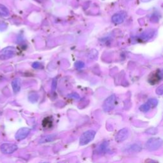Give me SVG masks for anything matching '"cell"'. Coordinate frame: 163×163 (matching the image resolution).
<instances>
[{
  "mask_svg": "<svg viewBox=\"0 0 163 163\" xmlns=\"http://www.w3.org/2000/svg\"><path fill=\"white\" fill-rule=\"evenodd\" d=\"M29 99L31 101L32 103H36L38 99V95L37 93H32L29 97Z\"/></svg>",
  "mask_w": 163,
  "mask_h": 163,
  "instance_id": "obj_15",
  "label": "cell"
},
{
  "mask_svg": "<svg viewBox=\"0 0 163 163\" xmlns=\"http://www.w3.org/2000/svg\"><path fill=\"white\" fill-rule=\"evenodd\" d=\"M32 68H35V69H40V68H43L42 64L39 62H35L33 64H32Z\"/></svg>",
  "mask_w": 163,
  "mask_h": 163,
  "instance_id": "obj_20",
  "label": "cell"
},
{
  "mask_svg": "<svg viewBox=\"0 0 163 163\" xmlns=\"http://www.w3.org/2000/svg\"><path fill=\"white\" fill-rule=\"evenodd\" d=\"M10 14L8 9L4 5L0 4V16L2 17H7Z\"/></svg>",
  "mask_w": 163,
  "mask_h": 163,
  "instance_id": "obj_12",
  "label": "cell"
},
{
  "mask_svg": "<svg viewBox=\"0 0 163 163\" xmlns=\"http://www.w3.org/2000/svg\"><path fill=\"white\" fill-rule=\"evenodd\" d=\"M95 135L96 131H94V130H89V131H85L82 134L80 138V145L83 146L88 144L94 140Z\"/></svg>",
  "mask_w": 163,
  "mask_h": 163,
  "instance_id": "obj_2",
  "label": "cell"
},
{
  "mask_svg": "<svg viewBox=\"0 0 163 163\" xmlns=\"http://www.w3.org/2000/svg\"><path fill=\"white\" fill-rule=\"evenodd\" d=\"M20 85H21L20 79L19 78L14 79L12 82V86L13 92L15 93L19 92L20 89Z\"/></svg>",
  "mask_w": 163,
  "mask_h": 163,
  "instance_id": "obj_9",
  "label": "cell"
},
{
  "mask_svg": "<svg viewBox=\"0 0 163 163\" xmlns=\"http://www.w3.org/2000/svg\"><path fill=\"white\" fill-rule=\"evenodd\" d=\"M150 108H151L150 105L147 102L146 103L142 104V105L140 107V110L142 111L147 112V111H148V110H149Z\"/></svg>",
  "mask_w": 163,
  "mask_h": 163,
  "instance_id": "obj_13",
  "label": "cell"
},
{
  "mask_svg": "<svg viewBox=\"0 0 163 163\" xmlns=\"http://www.w3.org/2000/svg\"><path fill=\"white\" fill-rule=\"evenodd\" d=\"M129 135V131L127 128H123L119 131L115 136V141L117 143H121L124 142L128 138Z\"/></svg>",
  "mask_w": 163,
  "mask_h": 163,
  "instance_id": "obj_6",
  "label": "cell"
},
{
  "mask_svg": "<svg viewBox=\"0 0 163 163\" xmlns=\"http://www.w3.org/2000/svg\"><path fill=\"white\" fill-rule=\"evenodd\" d=\"M162 141L160 138H151L147 142L145 148L148 151H154L159 149L162 146Z\"/></svg>",
  "mask_w": 163,
  "mask_h": 163,
  "instance_id": "obj_1",
  "label": "cell"
},
{
  "mask_svg": "<svg viewBox=\"0 0 163 163\" xmlns=\"http://www.w3.org/2000/svg\"><path fill=\"white\" fill-rule=\"evenodd\" d=\"M162 78V75L161 74H159V72H157L153 75L152 77H150L149 81L150 82H152L153 84H156V83L159 82V81L160 80L161 78Z\"/></svg>",
  "mask_w": 163,
  "mask_h": 163,
  "instance_id": "obj_11",
  "label": "cell"
},
{
  "mask_svg": "<svg viewBox=\"0 0 163 163\" xmlns=\"http://www.w3.org/2000/svg\"><path fill=\"white\" fill-rule=\"evenodd\" d=\"M129 149L131 152H140L142 150V148H141V147L139 146L138 145L134 144L129 147Z\"/></svg>",
  "mask_w": 163,
  "mask_h": 163,
  "instance_id": "obj_14",
  "label": "cell"
},
{
  "mask_svg": "<svg viewBox=\"0 0 163 163\" xmlns=\"http://www.w3.org/2000/svg\"><path fill=\"white\" fill-rule=\"evenodd\" d=\"M16 50L12 47H8L3 49L0 52V59L2 60H6L12 57L16 54Z\"/></svg>",
  "mask_w": 163,
  "mask_h": 163,
  "instance_id": "obj_4",
  "label": "cell"
},
{
  "mask_svg": "<svg viewBox=\"0 0 163 163\" xmlns=\"http://www.w3.org/2000/svg\"><path fill=\"white\" fill-rule=\"evenodd\" d=\"M108 148V143L107 142H104L103 144L101 145V146L99 147V149L101 152H105Z\"/></svg>",
  "mask_w": 163,
  "mask_h": 163,
  "instance_id": "obj_19",
  "label": "cell"
},
{
  "mask_svg": "<svg viewBox=\"0 0 163 163\" xmlns=\"http://www.w3.org/2000/svg\"><path fill=\"white\" fill-rule=\"evenodd\" d=\"M142 1H143V2H147V1H150V0H142Z\"/></svg>",
  "mask_w": 163,
  "mask_h": 163,
  "instance_id": "obj_25",
  "label": "cell"
},
{
  "mask_svg": "<svg viewBox=\"0 0 163 163\" xmlns=\"http://www.w3.org/2000/svg\"><path fill=\"white\" fill-rule=\"evenodd\" d=\"M147 103L150 104L151 108H154L157 106V104L158 103V101L155 98H151L148 100Z\"/></svg>",
  "mask_w": 163,
  "mask_h": 163,
  "instance_id": "obj_16",
  "label": "cell"
},
{
  "mask_svg": "<svg viewBox=\"0 0 163 163\" xmlns=\"http://www.w3.org/2000/svg\"><path fill=\"white\" fill-rule=\"evenodd\" d=\"M125 19V16L124 13H115L111 17V20L115 24H121L123 21Z\"/></svg>",
  "mask_w": 163,
  "mask_h": 163,
  "instance_id": "obj_8",
  "label": "cell"
},
{
  "mask_svg": "<svg viewBox=\"0 0 163 163\" xmlns=\"http://www.w3.org/2000/svg\"><path fill=\"white\" fill-rule=\"evenodd\" d=\"M30 133V129L28 128H23L18 130L16 134V139L18 141L23 140L26 138Z\"/></svg>",
  "mask_w": 163,
  "mask_h": 163,
  "instance_id": "obj_7",
  "label": "cell"
},
{
  "mask_svg": "<svg viewBox=\"0 0 163 163\" xmlns=\"http://www.w3.org/2000/svg\"><path fill=\"white\" fill-rule=\"evenodd\" d=\"M69 97H71V98H73V99H78L80 98V96L78 95L77 93L76 92H73V93H71L70 95H68Z\"/></svg>",
  "mask_w": 163,
  "mask_h": 163,
  "instance_id": "obj_22",
  "label": "cell"
},
{
  "mask_svg": "<svg viewBox=\"0 0 163 163\" xmlns=\"http://www.w3.org/2000/svg\"><path fill=\"white\" fill-rule=\"evenodd\" d=\"M157 129L155 128H152L150 129H149L148 130H147V133L148 134H150V135H154V134H156L157 133Z\"/></svg>",
  "mask_w": 163,
  "mask_h": 163,
  "instance_id": "obj_23",
  "label": "cell"
},
{
  "mask_svg": "<svg viewBox=\"0 0 163 163\" xmlns=\"http://www.w3.org/2000/svg\"><path fill=\"white\" fill-rule=\"evenodd\" d=\"M116 96L115 95L110 96L104 101L103 104V109L105 112H109L114 108L115 105Z\"/></svg>",
  "mask_w": 163,
  "mask_h": 163,
  "instance_id": "obj_3",
  "label": "cell"
},
{
  "mask_svg": "<svg viewBox=\"0 0 163 163\" xmlns=\"http://www.w3.org/2000/svg\"><path fill=\"white\" fill-rule=\"evenodd\" d=\"M56 85H57V82L55 80H54L52 82V89L53 90H54L56 88Z\"/></svg>",
  "mask_w": 163,
  "mask_h": 163,
  "instance_id": "obj_24",
  "label": "cell"
},
{
  "mask_svg": "<svg viewBox=\"0 0 163 163\" xmlns=\"http://www.w3.org/2000/svg\"><path fill=\"white\" fill-rule=\"evenodd\" d=\"M85 66V64L82 61H77V63H75V66L77 69H81L83 68Z\"/></svg>",
  "mask_w": 163,
  "mask_h": 163,
  "instance_id": "obj_18",
  "label": "cell"
},
{
  "mask_svg": "<svg viewBox=\"0 0 163 163\" xmlns=\"http://www.w3.org/2000/svg\"><path fill=\"white\" fill-rule=\"evenodd\" d=\"M17 146L13 143H3L0 147V149L3 153L6 154H10L13 153L17 150Z\"/></svg>",
  "mask_w": 163,
  "mask_h": 163,
  "instance_id": "obj_5",
  "label": "cell"
},
{
  "mask_svg": "<svg viewBox=\"0 0 163 163\" xmlns=\"http://www.w3.org/2000/svg\"><path fill=\"white\" fill-rule=\"evenodd\" d=\"M43 124H44L43 126H44L45 128H47V127H50V126H52V121L49 118L45 119L44 121L43 122Z\"/></svg>",
  "mask_w": 163,
  "mask_h": 163,
  "instance_id": "obj_17",
  "label": "cell"
},
{
  "mask_svg": "<svg viewBox=\"0 0 163 163\" xmlns=\"http://www.w3.org/2000/svg\"><path fill=\"white\" fill-rule=\"evenodd\" d=\"M156 93L158 95H162L163 94V85H161L156 89Z\"/></svg>",
  "mask_w": 163,
  "mask_h": 163,
  "instance_id": "obj_21",
  "label": "cell"
},
{
  "mask_svg": "<svg viewBox=\"0 0 163 163\" xmlns=\"http://www.w3.org/2000/svg\"><path fill=\"white\" fill-rule=\"evenodd\" d=\"M56 138V135H50L46 136H44L40 140V143H47L50 142H52Z\"/></svg>",
  "mask_w": 163,
  "mask_h": 163,
  "instance_id": "obj_10",
  "label": "cell"
}]
</instances>
